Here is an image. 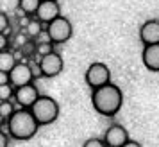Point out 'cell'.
I'll use <instances>...</instances> for the list:
<instances>
[{
  "instance_id": "obj_1",
  "label": "cell",
  "mask_w": 159,
  "mask_h": 147,
  "mask_svg": "<svg viewBox=\"0 0 159 147\" xmlns=\"http://www.w3.org/2000/svg\"><path fill=\"white\" fill-rule=\"evenodd\" d=\"M91 104L102 117H115L123 106V93L116 84L109 83L91 92Z\"/></svg>"
},
{
  "instance_id": "obj_2",
  "label": "cell",
  "mask_w": 159,
  "mask_h": 147,
  "mask_svg": "<svg viewBox=\"0 0 159 147\" xmlns=\"http://www.w3.org/2000/svg\"><path fill=\"white\" fill-rule=\"evenodd\" d=\"M6 127H7V136L13 140H30L36 136L39 126L34 120L32 113L29 110L18 108L15 113L6 120Z\"/></svg>"
},
{
  "instance_id": "obj_3",
  "label": "cell",
  "mask_w": 159,
  "mask_h": 147,
  "mask_svg": "<svg viewBox=\"0 0 159 147\" xmlns=\"http://www.w3.org/2000/svg\"><path fill=\"white\" fill-rule=\"evenodd\" d=\"M29 111L32 113V117L38 122V126H48L57 120L59 104L57 101H54L48 95H39L36 102L29 108Z\"/></svg>"
},
{
  "instance_id": "obj_4",
  "label": "cell",
  "mask_w": 159,
  "mask_h": 147,
  "mask_svg": "<svg viewBox=\"0 0 159 147\" xmlns=\"http://www.w3.org/2000/svg\"><path fill=\"white\" fill-rule=\"evenodd\" d=\"M45 32L48 34L52 45H61V43H66L73 34V27H72V22L65 18V16H57L54 22H50L47 25Z\"/></svg>"
},
{
  "instance_id": "obj_5",
  "label": "cell",
  "mask_w": 159,
  "mask_h": 147,
  "mask_svg": "<svg viewBox=\"0 0 159 147\" xmlns=\"http://www.w3.org/2000/svg\"><path fill=\"white\" fill-rule=\"evenodd\" d=\"M84 79H86V83H88V86H89V88L97 90V88L106 86V84L111 83V70L107 68L106 63L97 61V63H91V65L88 66Z\"/></svg>"
},
{
  "instance_id": "obj_6",
  "label": "cell",
  "mask_w": 159,
  "mask_h": 147,
  "mask_svg": "<svg viewBox=\"0 0 159 147\" xmlns=\"http://www.w3.org/2000/svg\"><path fill=\"white\" fill-rule=\"evenodd\" d=\"M38 65H39V70H41V77H56L59 74L63 72V68H65V61L61 58V54L57 52H50V54H47L43 58L38 59Z\"/></svg>"
},
{
  "instance_id": "obj_7",
  "label": "cell",
  "mask_w": 159,
  "mask_h": 147,
  "mask_svg": "<svg viewBox=\"0 0 159 147\" xmlns=\"http://www.w3.org/2000/svg\"><path fill=\"white\" fill-rule=\"evenodd\" d=\"M34 81L32 77V72H30V65L27 61H18L11 72H9V84L13 88H20V86H25V84H30Z\"/></svg>"
},
{
  "instance_id": "obj_8",
  "label": "cell",
  "mask_w": 159,
  "mask_h": 147,
  "mask_svg": "<svg viewBox=\"0 0 159 147\" xmlns=\"http://www.w3.org/2000/svg\"><path fill=\"white\" fill-rule=\"evenodd\" d=\"M129 140V131L122 124H111L102 136V142L106 144V147H122Z\"/></svg>"
},
{
  "instance_id": "obj_9",
  "label": "cell",
  "mask_w": 159,
  "mask_h": 147,
  "mask_svg": "<svg viewBox=\"0 0 159 147\" xmlns=\"http://www.w3.org/2000/svg\"><path fill=\"white\" fill-rule=\"evenodd\" d=\"M38 97H39V92H38L34 83L20 86V88H15V101L23 110H29L30 106L38 101Z\"/></svg>"
},
{
  "instance_id": "obj_10",
  "label": "cell",
  "mask_w": 159,
  "mask_h": 147,
  "mask_svg": "<svg viewBox=\"0 0 159 147\" xmlns=\"http://www.w3.org/2000/svg\"><path fill=\"white\" fill-rule=\"evenodd\" d=\"M36 20L39 23L48 25L50 22H54L57 16H61V7H59L57 0H47V2H39V7L36 11Z\"/></svg>"
},
{
  "instance_id": "obj_11",
  "label": "cell",
  "mask_w": 159,
  "mask_h": 147,
  "mask_svg": "<svg viewBox=\"0 0 159 147\" xmlns=\"http://www.w3.org/2000/svg\"><path fill=\"white\" fill-rule=\"evenodd\" d=\"M139 40L145 47L159 43V20L152 18V20L143 22V25L139 27Z\"/></svg>"
},
{
  "instance_id": "obj_12",
  "label": "cell",
  "mask_w": 159,
  "mask_h": 147,
  "mask_svg": "<svg viewBox=\"0 0 159 147\" xmlns=\"http://www.w3.org/2000/svg\"><path fill=\"white\" fill-rule=\"evenodd\" d=\"M141 61L147 70L150 72H159V43L147 45L141 52Z\"/></svg>"
},
{
  "instance_id": "obj_13",
  "label": "cell",
  "mask_w": 159,
  "mask_h": 147,
  "mask_svg": "<svg viewBox=\"0 0 159 147\" xmlns=\"http://www.w3.org/2000/svg\"><path fill=\"white\" fill-rule=\"evenodd\" d=\"M18 63V59H16V54L13 50H9V49H6V50L0 52V72H11V68Z\"/></svg>"
},
{
  "instance_id": "obj_14",
  "label": "cell",
  "mask_w": 159,
  "mask_h": 147,
  "mask_svg": "<svg viewBox=\"0 0 159 147\" xmlns=\"http://www.w3.org/2000/svg\"><path fill=\"white\" fill-rule=\"evenodd\" d=\"M38 7H39V0H18V11L25 16L36 15Z\"/></svg>"
},
{
  "instance_id": "obj_15",
  "label": "cell",
  "mask_w": 159,
  "mask_h": 147,
  "mask_svg": "<svg viewBox=\"0 0 159 147\" xmlns=\"http://www.w3.org/2000/svg\"><path fill=\"white\" fill-rule=\"evenodd\" d=\"M41 31H43V23H39L36 18H34V20H30V22L27 23V27L23 29V32L27 34V38H29V40H36L38 34H39Z\"/></svg>"
},
{
  "instance_id": "obj_16",
  "label": "cell",
  "mask_w": 159,
  "mask_h": 147,
  "mask_svg": "<svg viewBox=\"0 0 159 147\" xmlns=\"http://www.w3.org/2000/svg\"><path fill=\"white\" fill-rule=\"evenodd\" d=\"M15 104L13 101H0V118L2 120H7L13 113H15Z\"/></svg>"
},
{
  "instance_id": "obj_17",
  "label": "cell",
  "mask_w": 159,
  "mask_h": 147,
  "mask_svg": "<svg viewBox=\"0 0 159 147\" xmlns=\"http://www.w3.org/2000/svg\"><path fill=\"white\" fill-rule=\"evenodd\" d=\"M50 52H54V45L52 43H36V52H34L36 59L43 58V56L50 54Z\"/></svg>"
},
{
  "instance_id": "obj_18",
  "label": "cell",
  "mask_w": 159,
  "mask_h": 147,
  "mask_svg": "<svg viewBox=\"0 0 159 147\" xmlns=\"http://www.w3.org/2000/svg\"><path fill=\"white\" fill-rule=\"evenodd\" d=\"M15 97V88L11 84H2L0 86V101H11Z\"/></svg>"
},
{
  "instance_id": "obj_19",
  "label": "cell",
  "mask_w": 159,
  "mask_h": 147,
  "mask_svg": "<svg viewBox=\"0 0 159 147\" xmlns=\"http://www.w3.org/2000/svg\"><path fill=\"white\" fill-rule=\"evenodd\" d=\"M20 52H22L23 56H34V52H36V43H34V40H29V41L20 49Z\"/></svg>"
},
{
  "instance_id": "obj_20",
  "label": "cell",
  "mask_w": 159,
  "mask_h": 147,
  "mask_svg": "<svg viewBox=\"0 0 159 147\" xmlns=\"http://www.w3.org/2000/svg\"><path fill=\"white\" fill-rule=\"evenodd\" d=\"M9 29V16L0 11V34H6V31Z\"/></svg>"
},
{
  "instance_id": "obj_21",
  "label": "cell",
  "mask_w": 159,
  "mask_h": 147,
  "mask_svg": "<svg viewBox=\"0 0 159 147\" xmlns=\"http://www.w3.org/2000/svg\"><path fill=\"white\" fill-rule=\"evenodd\" d=\"M82 147H106V144L102 142V138H88Z\"/></svg>"
},
{
  "instance_id": "obj_22",
  "label": "cell",
  "mask_w": 159,
  "mask_h": 147,
  "mask_svg": "<svg viewBox=\"0 0 159 147\" xmlns=\"http://www.w3.org/2000/svg\"><path fill=\"white\" fill-rule=\"evenodd\" d=\"M15 40H16V47H18V49H22L23 45L29 41V38H27V34H25V32H20V34H16Z\"/></svg>"
},
{
  "instance_id": "obj_23",
  "label": "cell",
  "mask_w": 159,
  "mask_h": 147,
  "mask_svg": "<svg viewBox=\"0 0 159 147\" xmlns=\"http://www.w3.org/2000/svg\"><path fill=\"white\" fill-rule=\"evenodd\" d=\"M30 65V72H32V77L36 79V77H41V70H39V65H38V61L36 63H29Z\"/></svg>"
},
{
  "instance_id": "obj_24",
  "label": "cell",
  "mask_w": 159,
  "mask_h": 147,
  "mask_svg": "<svg viewBox=\"0 0 159 147\" xmlns=\"http://www.w3.org/2000/svg\"><path fill=\"white\" fill-rule=\"evenodd\" d=\"M7 47H9V38L6 34H0V52L6 50Z\"/></svg>"
},
{
  "instance_id": "obj_25",
  "label": "cell",
  "mask_w": 159,
  "mask_h": 147,
  "mask_svg": "<svg viewBox=\"0 0 159 147\" xmlns=\"http://www.w3.org/2000/svg\"><path fill=\"white\" fill-rule=\"evenodd\" d=\"M9 145V136L7 133H4L2 129H0V147H7Z\"/></svg>"
},
{
  "instance_id": "obj_26",
  "label": "cell",
  "mask_w": 159,
  "mask_h": 147,
  "mask_svg": "<svg viewBox=\"0 0 159 147\" xmlns=\"http://www.w3.org/2000/svg\"><path fill=\"white\" fill-rule=\"evenodd\" d=\"M2 84H9V74L7 72H0V86Z\"/></svg>"
},
{
  "instance_id": "obj_27",
  "label": "cell",
  "mask_w": 159,
  "mask_h": 147,
  "mask_svg": "<svg viewBox=\"0 0 159 147\" xmlns=\"http://www.w3.org/2000/svg\"><path fill=\"white\" fill-rule=\"evenodd\" d=\"M122 147H143L139 142H136V140H129V142H125Z\"/></svg>"
},
{
  "instance_id": "obj_28",
  "label": "cell",
  "mask_w": 159,
  "mask_h": 147,
  "mask_svg": "<svg viewBox=\"0 0 159 147\" xmlns=\"http://www.w3.org/2000/svg\"><path fill=\"white\" fill-rule=\"evenodd\" d=\"M18 22H20V27H22V29H25V27H27V23L30 22V18H27V16L23 15V16H20V20H18Z\"/></svg>"
},
{
  "instance_id": "obj_29",
  "label": "cell",
  "mask_w": 159,
  "mask_h": 147,
  "mask_svg": "<svg viewBox=\"0 0 159 147\" xmlns=\"http://www.w3.org/2000/svg\"><path fill=\"white\" fill-rule=\"evenodd\" d=\"M39 2H47V0H39Z\"/></svg>"
}]
</instances>
